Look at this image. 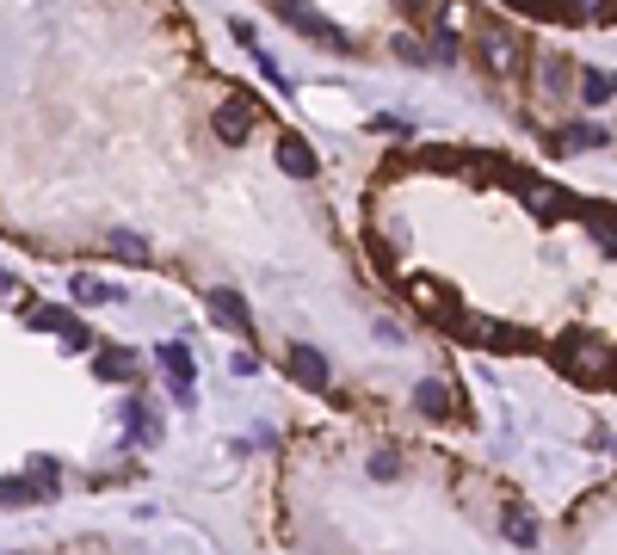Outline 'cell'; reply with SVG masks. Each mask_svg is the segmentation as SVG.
Segmentation results:
<instances>
[{"label":"cell","mask_w":617,"mask_h":555,"mask_svg":"<svg viewBox=\"0 0 617 555\" xmlns=\"http://www.w3.org/2000/svg\"><path fill=\"white\" fill-rule=\"evenodd\" d=\"M476 62L494 74V81H519V74H525V44H519V31L482 25V31H476Z\"/></svg>","instance_id":"obj_1"},{"label":"cell","mask_w":617,"mask_h":555,"mask_svg":"<svg viewBox=\"0 0 617 555\" xmlns=\"http://www.w3.org/2000/svg\"><path fill=\"white\" fill-rule=\"evenodd\" d=\"M272 7H278V19H284V25H297V31H303L309 44H328V50H352V44H346V31H340V25H334L328 13H315L309 0H272Z\"/></svg>","instance_id":"obj_2"},{"label":"cell","mask_w":617,"mask_h":555,"mask_svg":"<svg viewBox=\"0 0 617 555\" xmlns=\"http://www.w3.org/2000/svg\"><path fill=\"white\" fill-rule=\"evenodd\" d=\"M253 124H260V105H253L247 93H235V99H223V105H216V118H210V130H216V142H229V148H241V142L253 136Z\"/></svg>","instance_id":"obj_3"},{"label":"cell","mask_w":617,"mask_h":555,"mask_svg":"<svg viewBox=\"0 0 617 555\" xmlns=\"http://www.w3.org/2000/svg\"><path fill=\"white\" fill-rule=\"evenodd\" d=\"M155 364L167 370V389H173V401H179V407H198V389H192L198 364H192V352L179 346V340H167V346H155Z\"/></svg>","instance_id":"obj_4"},{"label":"cell","mask_w":617,"mask_h":555,"mask_svg":"<svg viewBox=\"0 0 617 555\" xmlns=\"http://www.w3.org/2000/svg\"><path fill=\"white\" fill-rule=\"evenodd\" d=\"M204 309H210V321L223 327V333H253V309H247V296L235 284H210L204 290Z\"/></svg>","instance_id":"obj_5"},{"label":"cell","mask_w":617,"mask_h":555,"mask_svg":"<svg viewBox=\"0 0 617 555\" xmlns=\"http://www.w3.org/2000/svg\"><path fill=\"white\" fill-rule=\"evenodd\" d=\"M605 142H611L605 124H562L556 136H543V148H550V155H587V148H605Z\"/></svg>","instance_id":"obj_6"},{"label":"cell","mask_w":617,"mask_h":555,"mask_svg":"<svg viewBox=\"0 0 617 555\" xmlns=\"http://www.w3.org/2000/svg\"><path fill=\"white\" fill-rule=\"evenodd\" d=\"M284 364H290V377H297L303 389H328V383H334V370H328V358H321L315 346H303V340H290Z\"/></svg>","instance_id":"obj_7"},{"label":"cell","mask_w":617,"mask_h":555,"mask_svg":"<svg viewBox=\"0 0 617 555\" xmlns=\"http://www.w3.org/2000/svg\"><path fill=\"white\" fill-rule=\"evenodd\" d=\"M124 444H161V414H155V401H142V395L124 401Z\"/></svg>","instance_id":"obj_8"},{"label":"cell","mask_w":617,"mask_h":555,"mask_svg":"<svg viewBox=\"0 0 617 555\" xmlns=\"http://www.w3.org/2000/svg\"><path fill=\"white\" fill-rule=\"evenodd\" d=\"M556 364L568 370V377H580V370L599 364V352H593V340H587V327H568L562 340H556Z\"/></svg>","instance_id":"obj_9"},{"label":"cell","mask_w":617,"mask_h":555,"mask_svg":"<svg viewBox=\"0 0 617 555\" xmlns=\"http://www.w3.org/2000/svg\"><path fill=\"white\" fill-rule=\"evenodd\" d=\"M525 204H531L543 222H568V216H580V204L562 192V185H525Z\"/></svg>","instance_id":"obj_10"},{"label":"cell","mask_w":617,"mask_h":555,"mask_svg":"<svg viewBox=\"0 0 617 555\" xmlns=\"http://www.w3.org/2000/svg\"><path fill=\"white\" fill-rule=\"evenodd\" d=\"M278 167L290 173V179H315L321 173V161H315V148L297 136V130H290V136H278Z\"/></svg>","instance_id":"obj_11"},{"label":"cell","mask_w":617,"mask_h":555,"mask_svg":"<svg viewBox=\"0 0 617 555\" xmlns=\"http://www.w3.org/2000/svg\"><path fill=\"white\" fill-rule=\"evenodd\" d=\"M414 407H420V414H426L432 426H445V420L457 414V395H451L439 377H426V383H414Z\"/></svg>","instance_id":"obj_12"},{"label":"cell","mask_w":617,"mask_h":555,"mask_svg":"<svg viewBox=\"0 0 617 555\" xmlns=\"http://www.w3.org/2000/svg\"><path fill=\"white\" fill-rule=\"evenodd\" d=\"M105 253L124 259V266H149V259H155L149 235H136V229H105Z\"/></svg>","instance_id":"obj_13"},{"label":"cell","mask_w":617,"mask_h":555,"mask_svg":"<svg viewBox=\"0 0 617 555\" xmlns=\"http://www.w3.org/2000/svg\"><path fill=\"white\" fill-rule=\"evenodd\" d=\"M93 377L130 383V377H136V352H130V346H93Z\"/></svg>","instance_id":"obj_14"},{"label":"cell","mask_w":617,"mask_h":555,"mask_svg":"<svg viewBox=\"0 0 617 555\" xmlns=\"http://www.w3.org/2000/svg\"><path fill=\"white\" fill-rule=\"evenodd\" d=\"M68 296H75L81 309H93V303H118L124 290H118V284H99L93 272H75V278H68Z\"/></svg>","instance_id":"obj_15"},{"label":"cell","mask_w":617,"mask_h":555,"mask_svg":"<svg viewBox=\"0 0 617 555\" xmlns=\"http://www.w3.org/2000/svg\"><path fill=\"white\" fill-rule=\"evenodd\" d=\"M408 296H414L420 309H439V315H451V309H457V296H451L445 284H432V278H408Z\"/></svg>","instance_id":"obj_16"},{"label":"cell","mask_w":617,"mask_h":555,"mask_svg":"<svg viewBox=\"0 0 617 555\" xmlns=\"http://www.w3.org/2000/svg\"><path fill=\"white\" fill-rule=\"evenodd\" d=\"M580 99H587V105L617 99V74L611 68H580Z\"/></svg>","instance_id":"obj_17"},{"label":"cell","mask_w":617,"mask_h":555,"mask_svg":"<svg viewBox=\"0 0 617 555\" xmlns=\"http://www.w3.org/2000/svg\"><path fill=\"white\" fill-rule=\"evenodd\" d=\"M38 500H50L38 481H13V475H0V506H38Z\"/></svg>","instance_id":"obj_18"},{"label":"cell","mask_w":617,"mask_h":555,"mask_svg":"<svg viewBox=\"0 0 617 555\" xmlns=\"http://www.w3.org/2000/svg\"><path fill=\"white\" fill-rule=\"evenodd\" d=\"M371 136H383V142H414V118H402V111H377Z\"/></svg>","instance_id":"obj_19"},{"label":"cell","mask_w":617,"mask_h":555,"mask_svg":"<svg viewBox=\"0 0 617 555\" xmlns=\"http://www.w3.org/2000/svg\"><path fill=\"white\" fill-rule=\"evenodd\" d=\"M426 50H432V62H457V56H463L457 31H451L445 19H432V37H426Z\"/></svg>","instance_id":"obj_20"},{"label":"cell","mask_w":617,"mask_h":555,"mask_svg":"<svg viewBox=\"0 0 617 555\" xmlns=\"http://www.w3.org/2000/svg\"><path fill=\"white\" fill-rule=\"evenodd\" d=\"M506 543H519V549H531V543H537V518H531L525 506L506 512Z\"/></svg>","instance_id":"obj_21"},{"label":"cell","mask_w":617,"mask_h":555,"mask_svg":"<svg viewBox=\"0 0 617 555\" xmlns=\"http://www.w3.org/2000/svg\"><path fill=\"white\" fill-rule=\"evenodd\" d=\"M389 50L402 56V62H414V68H426V62H432V50L420 44V37H408V31H395V37H389Z\"/></svg>","instance_id":"obj_22"},{"label":"cell","mask_w":617,"mask_h":555,"mask_svg":"<svg viewBox=\"0 0 617 555\" xmlns=\"http://www.w3.org/2000/svg\"><path fill=\"white\" fill-rule=\"evenodd\" d=\"M395 475H402V457H395L389 444H377L371 451V481H395Z\"/></svg>","instance_id":"obj_23"},{"label":"cell","mask_w":617,"mask_h":555,"mask_svg":"<svg viewBox=\"0 0 617 555\" xmlns=\"http://www.w3.org/2000/svg\"><path fill=\"white\" fill-rule=\"evenodd\" d=\"M420 167L426 173H451L457 167V148H420Z\"/></svg>","instance_id":"obj_24"},{"label":"cell","mask_w":617,"mask_h":555,"mask_svg":"<svg viewBox=\"0 0 617 555\" xmlns=\"http://www.w3.org/2000/svg\"><path fill=\"white\" fill-rule=\"evenodd\" d=\"M556 13H562V19H599V13H605V0H562Z\"/></svg>","instance_id":"obj_25"},{"label":"cell","mask_w":617,"mask_h":555,"mask_svg":"<svg viewBox=\"0 0 617 555\" xmlns=\"http://www.w3.org/2000/svg\"><path fill=\"white\" fill-rule=\"evenodd\" d=\"M229 370H235V377H260V358H253V352H235Z\"/></svg>","instance_id":"obj_26"},{"label":"cell","mask_w":617,"mask_h":555,"mask_svg":"<svg viewBox=\"0 0 617 555\" xmlns=\"http://www.w3.org/2000/svg\"><path fill=\"white\" fill-rule=\"evenodd\" d=\"M0 296H7V303H19V296H25V290H19V278H13L7 266H0Z\"/></svg>","instance_id":"obj_27"},{"label":"cell","mask_w":617,"mask_h":555,"mask_svg":"<svg viewBox=\"0 0 617 555\" xmlns=\"http://www.w3.org/2000/svg\"><path fill=\"white\" fill-rule=\"evenodd\" d=\"M513 7H525V13H556L550 0H513Z\"/></svg>","instance_id":"obj_28"},{"label":"cell","mask_w":617,"mask_h":555,"mask_svg":"<svg viewBox=\"0 0 617 555\" xmlns=\"http://www.w3.org/2000/svg\"><path fill=\"white\" fill-rule=\"evenodd\" d=\"M426 7H432V0H408V13H426Z\"/></svg>","instance_id":"obj_29"}]
</instances>
